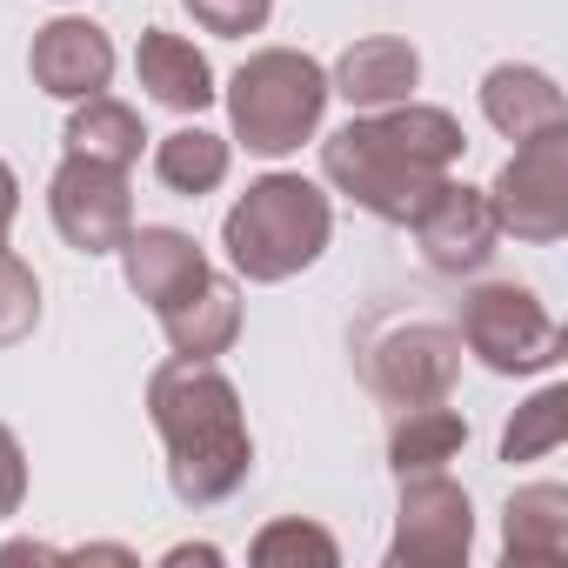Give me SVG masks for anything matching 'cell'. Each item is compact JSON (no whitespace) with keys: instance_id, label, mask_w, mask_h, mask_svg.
I'll return each mask as SVG.
<instances>
[{"instance_id":"obj_6","label":"cell","mask_w":568,"mask_h":568,"mask_svg":"<svg viewBox=\"0 0 568 568\" xmlns=\"http://www.w3.org/2000/svg\"><path fill=\"white\" fill-rule=\"evenodd\" d=\"M481 194H488L501 234L535 241V247L561 241L568 234V128H548V134L521 141L501 161L495 187H481Z\"/></svg>"},{"instance_id":"obj_12","label":"cell","mask_w":568,"mask_h":568,"mask_svg":"<svg viewBox=\"0 0 568 568\" xmlns=\"http://www.w3.org/2000/svg\"><path fill=\"white\" fill-rule=\"evenodd\" d=\"M154 315H161V335H168L174 355H187V362H214V355H227L234 335H241V288H234L227 274L207 267L194 288H181V295L161 302Z\"/></svg>"},{"instance_id":"obj_4","label":"cell","mask_w":568,"mask_h":568,"mask_svg":"<svg viewBox=\"0 0 568 568\" xmlns=\"http://www.w3.org/2000/svg\"><path fill=\"white\" fill-rule=\"evenodd\" d=\"M328 114V68L295 48H261L227 81V121L247 154H295Z\"/></svg>"},{"instance_id":"obj_17","label":"cell","mask_w":568,"mask_h":568,"mask_svg":"<svg viewBox=\"0 0 568 568\" xmlns=\"http://www.w3.org/2000/svg\"><path fill=\"white\" fill-rule=\"evenodd\" d=\"M501 555L521 568H555L568 561V488L561 481H535L508 495L501 515Z\"/></svg>"},{"instance_id":"obj_1","label":"cell","mask_w":568,"mask_h":568,"mask_svg":"<svg viewBox=\"0 0 568 568\" xmlns=\"http://www.w3.org/2000/svg\"><path fill=\"white\" fill-rule=\"evenodd\" d=\"M462 121L448 108H422V101H395V108H368L362 121L335 128L322 141V174L368 214L408 227L422 214V201L448 181V168L462 161Z\"/></svg>"},{"instance_id":"obj_21","label":"cell","mask_w":568,"mask_h":568,"mask_svg":"<svg viewBox=\"0 0 568 568\" xmlns=\"http://www.w3.org/2000/svg\"><path fill=\"white\" fill-rule=\"evenodd\" d=\"M561 442H568V388H541L501 428V462H535V455H555Z\"/></svg>"},{"instance_id":"obj_24","label":"cell","mask_w":568,"mask_h":568,"mask_svg":"<svg viewBox=\"0 0 568 568\" xmlns=\"http://www.w3.org/2000/svg\"><path fill=\"white\" fill-rule=\"evenodd\" d=\"M181 8L194 14V28L221 34V41H241V34H261L274 0H181Z\"/></svg>"},{"instance_id":"obj_13","label":"cell","mask_w":568,"mask_h":568,"mask_svg":"<svg viewBox=\"0 0 568 568\" xmlns=\"http://www.w3.org/2000/svg\"><path fill=\"white\" fill-rule=\"evenodd\" d=\"M415 81H422V54H415L408 41H395V34H368V41L342 48L335 74H328V94H342L348 108L368 114V108H395V101H408Z\"/></svg>"},{"instance_id":"obj_15","label":"cell","mask_w":568,"mask_h":568,"mask_svg":"<svg viewBox=\"0 0 568 568\" xmlns=\"http://www.w3.org/2000/svg\"><path fill=\"white\" fill-rule=\"evenodd\" d=\"M121 274H128V288L141 302H174L181 288H194V281L207 274V254L194 247V234L181 227H134L121 241Z\"/></svg>"},{"instance_id":"obj_5","label":"cell","mask_w":568,"mask_h":568,"mask_svg":"<svg viewBox=\"0 0 568 568\" xmlns=\"http://www.w3.org/2000/svg\"><path fill=\"white\" fill-rule=\"evenodd\" d=\"M455 335L495 375H541L568 348L561 322L535 302V288H515V281H488V288H475L462 302V328Z\"/></svg>"},{"instance_id":"obj_18","label":"cell","mask_w":568,"mask_h":568,"mask_svg":"<svg viewBox=\"0 0 568 568\" xmlns=\"http://www.w3.org/2000/svg\"><path fill=\"white\" fill-rule=\"evenodd\" d=\"M141 114L128 101H108V94H88L74 101V121H68V154H88V161H108V168H134L141 161Z\"/></svg>"},{"instance_id":"obj_27","label":"cell","mask_w":568,"mask_h":568,"mask_svg":"<svg viewBox=\"0 0 568 568\" xmlns=\"http://www.w3.org/2000/svg\"><path fill=\"white\" fill-rule=\"evenodd\" d=\"M168 561H221L214 548H168Z\"/></svg>"},{"instance_id":"obj_11","label":"cell","mask_w":568,"mask_h":568,"mask_svg":"<svg viewBox=\"0 0 568 568\" xmlns=\"http://www.w3.org/2000/svg\"><path fill=\"white\" fill-rule=\"evenodd\" d=\"M28 74L54 101H88V94H101L114 81V41H108V28L74 21V14L48 21L34 34V48H28Z\"/></svg>"},{"instance_id":"obj_20","label":"cell","mask_w":568,"mask_h":568,"mask_svg":"<svg viewBox=\"0 0 568 568\" xmlns=\"http://www.w3.org/2000/svg\"><path fill=\"white\" fill-rule=\"evenodd\" d=\"M154 174H161L168 194H187V201L214 194L227 181V141L207 134V128H174V134L154 141Z\"/></svg>"},{"instance_id":"obj_9","label":"cell","mask_w":568,"mask_h":568,"mask_svg":"<svg viewBox=\"0 0 568 568\" xmlns=\"http://www.w3.org/2000/svg\"><path fill=\"white\" fill-rule=\"evenodd\" d=\"M468 541H475L468 495L442 468L402 475V515H395L388 561L395 568H455V561H468Z\"/></svg>"},{"instance_id":"obj_2","label":"cell","mask_w":568,"mask_h":568,"mask_svg":"<svg viewBox=\"0 0 568 568\" xmlns=\"http://www.w3.org/2000/svg\"><path fill=\"white\" fill-rule=\"evenodd\" d=\"M148 415H154V435L168 442V488H174V501L214 508V501H227L247 481L254 435H247L234 382L214 362H187V355L161 362L154 382H148Z\"/></svg>"},{"instance_id":"obj_23","label":"cell","mask_w":568,"mask_h":568,"mask_svg":"<svg viewBox=\"0 0 568 568\" xmlns=\"http://www.w3.org/2000/svg\"><path fill=\"white\" fill-rule=\"evenodd\" d=\"M41 322V281L21 254L0 247V348H21Z\"/></svg>"},{"instance_id":"obj_26","label":"cell","mask_w":568,"mask_h":568,"mask_svg":"<svg viewBox=\"0 0 568 568\" xmlns=\"http://www.w3.org/2000/svg\"><path fill=\"white\" fill-rule=\"evenodd\" d=\"M14 207H21V181H14V168L0 161V247H8V227H14Z\"/></svg>"},{"instance_id":"obj_3","label":"cell","mask_w":568,"mask_h":568,"mask_svg":"<svg viewBox=\"0 0 568 568\" xmlns=\"http://www.w3.org/2000/svg\"><path fill=\"white\" fill-rule=\"evenodd\" d=\"M328 234H335V207L302 174H261L221 221V247H227L234 274H247V281H288V274L315 267Z\"/></svg>"},{"instance_id":"obj_7","label":"cell","mask_w":568,"mask_h":568,"mask_svg":"<svg viewBox=\"0 0 568 568\" xmlns=\"http://www.w3.org/2000/svg\"><path fill=\"white\" fill-rule=\"evenodd\" d=\"M455 375H462V335L442 328V322H395V328L362 342V382L388 408L448 402Z\"/></svg>"},{"instance_id":"obj_22","label":"cell","mask_w":568,"mask_h":568,"mask_svg":"<svg viewBox=\"0 0 568 568\" xmlns=\"http://www.w3.org/2000/svg\"><path fill=\"white\" fill-rule=\"evenodd\" d=\"M261 568H281V561H308V568H335L342 561V548H335V535L328 528H315V521H302V515H288V521H267L261 535H254V548H247Z\"/></svg>"},{"instance_id":"obj_8","label":"cell","mask_w":568,"mask_h":568,"mask_svg":"<svg viewBox=\"0 0 568 568\" xmlns=\"http://www.w3.org/2000/svg\"><path fill=\"white\" fill-rule=\"evenodd\" d=\"M48 214L61 227V241L74 254H121V241L134 234V194H128V168L68 154L48 181Z\"/></svg>"},{"instance_id":"obj_16","label":"cell","mask_w":568,"mask_h":568,"mask_svg":"<svg viewBox=\"0 0 568 568\" xmlns=\"http://www.w3.org/2000/svg\"><path fill=\"white\" fill-rule=\"evenodd\" d=\"M134 74H141V88H148V101H161V108H174V114H201V108L214 101V68H207V54H201L194 41L168 34V28H148V34H141Z\"/></svg>"},{"instance_id":"obj_19","label":"cell","mask_w":568,"mask_h":568,"mask_svg":"<svg viewBox=\"0 0 568 568\" xmlns=\"http://www.w3.org/2000/svg\"><path fill=\"white\" fill-rule=\"evenodd\" d=\"M468 442V422L448 408V402H428V408H402V422L388 428V468L395 475H422V468H442L455 462Z\"/></svg>"},{"instance_id":"obj_25","label":"cell","mask_w":568,"mask_h":568,"mask_svg":"<svg viewBox=\"0 0 568 568\" xmlns=\"http://www.w3.org/2000/svg\"><path fill=\"white\" fill-rule=\"evenodd\" d=\"M21 495H28V455H21L14 428L0 422V521H8V515L21 508Z\"/></svg>"},{"instance_id":"obj_14","label":"cell","mask_w":568,"mask_h":568,"mask_svg":"<svg viewBox=\"0 0 568 568\" xmlns=\"http://www.w3.org/2000/svg\"><path fill=\"white\" fill-rule=\"evenodd\" d=\"M481 114H488V128L508 134L515 148L535 141V134H548V128H568L561 88H555L541 68H515V61L488 68V81H481Z\"/></svg>"},{"instance_id":"obj_10","label":"cell","mask_w":568,"mask_h":568,"mask_svg":"<svg viewBox=\"0 0 568 568\" xmlns=\"http://www.w3.org/2000/svg\"><path fill=\"white\" fill-rule=\"evenodd\" d=\"M408 227H415L422 261H428L435 274H475V267L495 254V241H501L488 194L468 187V181H442V187L422 201V214H415Z\"/></svg>"}]
</instances>
